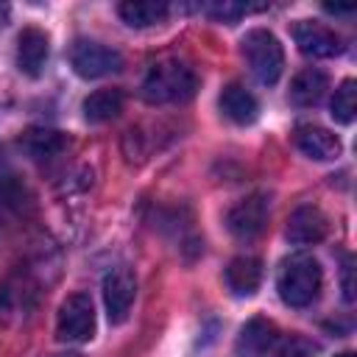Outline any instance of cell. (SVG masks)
Listing matches in <instances>:
<instances>
[{
	"label": "cell",
	"mask_w": 357,
	"mask_h": 357,
	"mask_svg": "<svg viewBox=\"0 0 357 357\" xmlns=\"http://www.w3.org/2000/svg\"><path fill=\"white\" fill-rule=\"evenodd\" d=\"M123 103H126L123 89H98V92H92V95L84 100V117H86L89 123L114 120V117L123 112Z\"/></svg>",
	"instance_id": "ac0fdd59"
},
{
	"label": "cell",
	"mask_w": 357,
	"mask_h": 357,
	"mask_svg": "<svg viewBox=\"0 0 357 357\" xmlns=\"http://www.w3.org/2000/svg\"><path fill=\"white\" fill-rule=\"evenodd\" d=\"M195 89H198L195 70L173 56L153 61L142 81V98L151 103H184L195 95Z\"/></svg>",
	"instance_id": "6da1fadb"
},
{
	"label": "cell",
	"mask_w": 357,
	"mask_h": 357,
	"mask_svg": "<svg viewBox=\"0 0 357 357\" xmlns=\"http://www.w3.org/2000/svg\"><path fill=\"white\" fill-rule=\"evenodd\" d=\"M95 335V307L86 293H73L61 301L56 318V337L61 343H86Z\"/></svg>",
	"instance_id": "277c9868"
},
{
	"label": "cell",
	"mask_w": 357,
	"mask_h": 357,
	"mask_svg": "<svg viewBox=\"0 0 357 357\" xmlns=\"http://www.w3.org/2000/svg\"><path fill=\"white\" fill-rule=\"evenodd\" d=\"M47 56H50L47 33L36 25L22 28L20 36H17V67H20V73H25L31 78H39L45 64H47Z\"/></svg>",
	"instance_id": "9c48e42d"
},
{
	"label": "cell",
	"mask_w": 357,
	"mask_h": 357,
	"mask_svg": "<svg viewBox=\"0 0 357 357\" xmlns=\"http://www.w3.org/2000/svg\"><path fill=\"white\" fill-rule=\"evenodd\" d=\"M326 89H329L326 73H321L315 67H307L290 84V103L293 106H301V109L315 106V103H321V98L326 95Z\"/></svg>",
	"instance_id": "9a60e30c"
},
{
	"label": "cell",
	"mask_w": 357,
	"mask_h": 357,
	"mask_svg": "<svg viewBox=\"0 0 357 357\" xmlns=\"http://www.w3.org/2000/svg\"><path fill=\"white\" fill-rule=\"evenodd\" d=\"M117 14L131 28H151L170 14V6L165 0H126L117 6Z\"/></svg>",
	"instance_id": "2e32d148"
},
{
	"label": "cell",
	"mask_w": 357,
	"mask_h": 357,
	"mask_svg": "<svg viewBox=\"0 0 357 357\" xmlns=\"http://www.w3.org/2000/svg\"><path fill=\"white\" fill-rule=\"evenodd\" d=\"M293 139H296V148L315 162H332L343 151L337 134H332L329 128H321V126H298Z\"/></svg>",
	"instance_id": "8fae6325"
},
{
	"label": "cell",
	"mask_w": 357,
	"mask_h": 357,
	"mask_svg": "<svg viewBox=\"0 0 357 357\" xmlns=\"http://www.w3.org/2000/svg\"><path fill=\"white\" fill-rule=\"evenodd\" d=\"M343 298L354 301V257L343 259Z\"/></svg>",
	"instance_id": "7402d4cb"
},
{
	"label": "cell",
	"mask_w": 357,
	"mask_h": 357,
	"mask_svg": "<svg viewBox=\"0 0 357 357\" xmlns=\"http://www.w3.org/2000/svg\"><path fill=\"white\" fill-rule=\"evenodd\" d=\"M243 56L254 73V78L265 86L276 84L282 78V70H284V47L282 42L265 31V28H254L243 36Z\"/></svg>",
	"instance_id": "3957f363"
},
{
	"label": "cell",
	"mask_w": 357,
	"mask_h": 357,
	"mask_svg": "<svg viewBox=\"0 0 357 357\" xmlns=\"http://www.w3.org/2000/svg\"><path fill=\"white\" fill-rule=\"evenodd\" d=\"M293 39L304 56L312 59H332L343 53V39L324 22L315 20H298L293 25Z\"/></svg>",
	"instance_id": "ba28073f"
},
{
	"label": "cell",
	"mask_w": 357,
	"mask_h": 357,
	"mask_svg": "<svg viewBox=\"0 0 357 357\" xmlns=\"http://www.w3.org/2000/svg\"><path fill=\"white\" fill-rule=\"evenodd\" d=\"M335 357H354L351 351H343V354H335Z\"/></svg>",
	"instance_id": "cb8c5ba5"
},
{
	"label": "cell",
	"mask_w": 357,
	"mask_h": 357,
	"mask_svg": "<svg viewBox=\"0 0 357 357\" xmlns=\"http://www.w3.org/2000/svg\"><path fill=\"white\" fill-rule=\"evenodd\" d=\"M8 17H11V6L8 3H0V25H6Z\"/></svg>",
	"instance_id": "603a6c76"
},
{
	"label": "cell",
	"mask_w": 357,
	"mask_h": 357,
	"mask_svg": "<svg viewBox=\"0 0 357 357\" xmlns=\"http://www.w3.org/2000/svg\"><path fill=\"white\" fill-rule=\"evenodd\" d=\"M218 103H220V112H223L231 123H237V126H248V123H254V120L259 117V103H257V98H254L243 84H229V86H223Z\"/></svg>",
	"instance_id": "5bb4252c"
},
{
	"label": "cell",
	"mask_w": 357,
	"mask_h": 357,
	"mask_svg": "<svg viewBox=\"0 0 357 357\" xmlns=\"http://www.w3.org/2000/svg\"><path fill=\"white\" fill-rule=\"evenodd\" d=\"M204 11H206L209 17H215V20H220V22H234V20H240L243 14H248L251 6H245V3H231V0H215V3L204 6Z\"/></svg>",
	"instance_id": "44dd1931"
},
{
	"label": "cell",
	"mask_w": 357,
	"mask_h": 357,
	"mask_svg": "<svg viewBox=\"0 0 357 357\" xmlns=\"http://www.w3.org/2000/svg\"><path fill=\"white\" fill-rule=\"evenodd\" d=\"M20 148H22L31 159L45 162V159L59 156V153L67 148V139H64V134L50 131V128H28V131L20 137Z\"/></svg>",
	"instance_id": "e0dca14e"
},
{
	"label": "cell",
	"mask_w": 357,
	"mask_h": 357,
	"mask_svg": "<svg viewBox=\"0 0 357 357\" xmlns=\"http://www.w3.org/2000/svg\"><path fill=\"white\" fill-rule=\"evenodd\" d=\"M318 346L301 335H287V337H279L276 346H273V357H315Z\"/></svg>",
	"instance_id": "ffe728a7"
},
{
	"label": "cell",
	"mask_w": 357,
	"mask_h": 357,
	"mask_svg": "<svg viewBox=\"0 0 357 357\" xmlns=\"http://www.w3.org/2000/svg\"><path fill=\"white\" fill-rule=\"evenodd\" d=\"M354 112H357V84L351 78H346L337 89H335V98H332V117L343 126H349L354 120Z\"/></svg>",
	"instance_id": "d6986e66"
},
{
	"label": "cell",
	"mask_w": 357,
	"mask_h": 357,
	"mask_svg": "<svg viewBox=\"0 0 357 357\" xmlns=\"http://www.w3.org/2000/svg\"><path fill=\"white\" fill-rule=\"evenodd\" d=\"M326 229H329L326 215L318 206H310L307 204V206H298L287 218L284 234H287V240L293 245H315V243H321L326 237Z\"/></svg>",
	"instance_id": "30bf717a"
},
{
	"label": "cell",
	"mask_w": 357,
	"mask_h": 357,
	"mask_svg": "<svg viewBox=\"0 0 357 357\" xmlns=\"http://www.w3.org/2000/svg\"><path fill=\"white\" fill-rule=\"evenodd\" d=\"M271 218V198L265 192H254L248 198H243L240 204H234L226 215V229L237 237V240H254L265 231Z\"/></svg>",
	"instance_id": "8992f818"
},
{
	"label": "cell",
	"mask_w": 357,
	"mask_h": 357,
	"mask_svg": "<svg viewBox=\"0 0 357 357\" xmlns=\"http://www.w3.org/2000/svg\"><path fill=\"white\" fill-rule=\"evenodd\" d=\"M70 64L81 78H103L123 70V56L92 39H75L70 47Z\"/></svg>",
	"instance_id": "5b68a950"
},
{
	"label": "cell",
	"mask_w": 357,
	"mask_h": 357,
	"mask_svg": "<svg viewBox=\"0 0 357 357\" xmlns=\"http://www.w3.org/2000/svg\"><path fill=\"white\" fill-rule=\"evenodd\" d=\"M226 287L231 290V296L237 298H248L259 290V282H262V262L257 257H234L229 265H226Z\"/></svg>",
	"instance_id": "7c38bea8"
},
{
	"label": "cell",
	"mask_w": 357,
	"mask_h": 357,
	"mask_svg": "<svg viewBox=\"0 0 357 357\" xmlns=\"http://www.w3.org/2000/svg\"><path fill=\"white\" fill-rule=\"evenodd\" d=\"M324 284V273L318 259H312L310 254H296L287 257L279 265V276H276V290L282 296V301L287 307H310Z\"/></svg>",
	"instance_id": "7a4b0ae2"
},
{
	"label": "cell",
	"mask_w": 357,
	"mask_h": 357,
	"mask_svg": "<svg viewBox=\"0 0 357 357\" xmlns=\"http://www.w3.org/2000/svg\"><path fill=\"white\" fill-rule=\"evenodd\" d=\"M137 298V279L131 268L117 265L103 276V304L112 324H123L131 312V304Z\"/></svg>",
	"instance_id": "52a82bcc"
},
{
	"label": "cell",
	"mask_w": 357,
	"mask_h": 357,
	"mask_svg": "<svg viewBox=\"0 0 357 357\" xmlns=\"http://www.w3.org/2000/svg\"><path fill=\"white\" fill-rule=\"evenodd\" d=\"M279 329L265 321V318H251L243 329H240V337H237V351L243 354H251V357H265L273 351L276 340H279Z\"/></svg>",
	"instance_id": "4fadbf2b"
}]
</instances>
